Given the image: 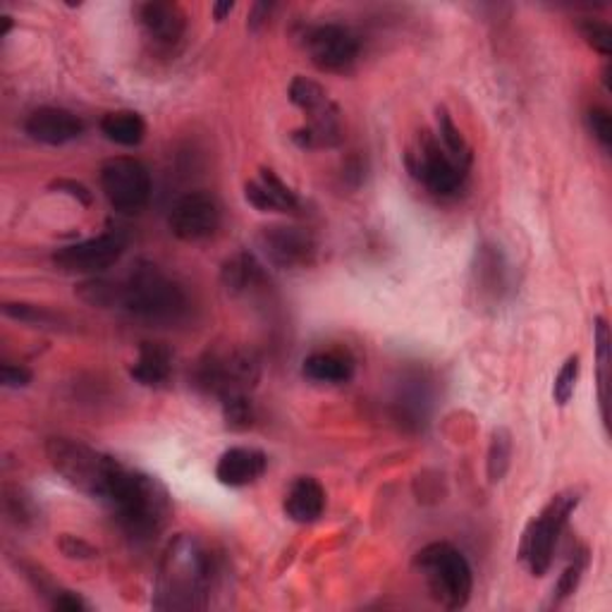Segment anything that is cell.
Returning <instances> with one entry per match:
<instances>
[{"mask_svg": "<svg viewBox=\"0 0 612 612\" xmlns=\"http://www.w3.org/2000/svg\"><path fill=\"white\" fill-rule=\"evenodd\" d=\"M58 546H61V550L65 552L67 558H93V556H97V550H93L89 544H85L81 538L69 536V534H65Z\"/></svg>", "mask_w": 612, "mask_h": 612, "instance_id": "e575fe53", "label": "cell"}, {"mask_svg": "<svg viewBox=\"0 0 612 612\" xmlns=\"http://www.w3.org/2000/svg\"><path fill=\"white\" fill-rule=\"evenodd\" d=\"M512 462V435L508 429H496L490 435L488 457H486V472L490 484H500L508 474Z\"/></svg>", "mask_w": 612, "mask_h": 612, "instance_id": "484cf974", "label": "cell"}, {"mask_svg": "<svg viewBox=\"0 0 612 612\" xmlns=\"http://www.w3.org/2000/svg\"><path fill=\"white\" fill-rule=\"evenodd\" d=\"M51 605L55 610H67V612H81L87 610V603L73 591H53L51 594Z\"/></svg>", "mask_w": 612, "mask_h": 612, "instance_id": "8d00e7d4", "label": "cell"}, {"mask_svg": "<svg viewBox=\"0 0 612 612\" xmlns=\"http://www.w3.org/2000/svg\"><path fill=\"white\" fill-rule=\"evenodd\" d=\"M292 141L302 149H331L340 141V120L337 109L331 105L323 113L309 115V123L294 129Z\"/></svg>", "mask_w": 612, "mask_h": 612, "instance_id": "44dd1931", "label": "cell"}, {"mask_svg": "<svg viewBox=\"0 0 612 612\" xmlns=\"http://www.w3.org/2000/svg\"><path fill=\"white\" fill-rule=\"evenodd\" d=\"M290 101L302 109L306 115L323 113L326 109H331V101H328V93L323 91L321 85L306 79V77H294L290 85Z\"/></svg>", "mask_w": 612, "mask_h": 612, "instance_id": "4316f807", "label": "cell"}, {"mask_svg": "<svg viewBox=\"0 0 612 612\" xmlns=\"http://www.w3.org/2000/svg\"><path fill=\"white\" fill-rule=\"evenodd\" d=\"M216 579L214 556L192 534H178L163 550L153 588L156 610H204Z\"/></svg>", "mask_w": 612, "mask_h": 612, "instance_id": "6da1fadb", "label": "cell"}, {"mask_svg": "<svg viewBox=\"0 0 612 612\" xmlns=\"http://www.w3.org/2000/svg\"><path fill=\"white\" fill-rule=\"evenodd\" d=\"M302 373L314 383H347L355 375V359L340 349L314 352L304 359Z\"/></svg>", "mask_w": 612, "mask_h": 612, "instance_id": "d6986e66", "label": "cell"}, {"mask_svg": "<svg viewBox=\"0 0 612 612\" xmlns=\"http://www.w3.org/2000/svg\"><path fill=\"white\" fill-rule=\"evenodd\" d=\"M407 168L431 194L438 196H452L462 190L469 170L459 166L450 153L445 151L441 139L429 132V129H423L417 137L415 146L409 149Z\"/></svg>", "mask_w": 612, "mask_h": 612, "instance_id": "ba28073f", "label": "cell"}, {"mask_svg": "<svg viewBox=\"0 0 612 612\" xmlns=\"http://www.w3.org/2000/svg\"><path fill=\"white\" fill-rule=\"evenodd\" d=\"M285 517L297 524H314L321 520L326 510V490L319 481L311 476H302L290 486L285 500H282Z\"/></svg>", "mask_w": 612, "mask_h": 612, "instance_id": "ac0fdd59", "label": "cell"}, {"mask_svg": "<svg viewBox=\"0 0 612 612\" xmlns=\"http://www.w3.org/2000/svg\"><path fill=\"white\" fill-rule=\"evenodd\" d=\"M5 316L10 319H15L20 323H29V326H37V328H61V316L51 314L49 309H43V306H34V304H5L3 306Z\"/></svg>", "mask_w": 612, "mask_h": 612, "instance_id": "f1b7e54d", "label": "cell"}, {"mask_svg": "<svg viewBox=\"0 0 612 612\" xmlns=\"http://www.w3.org/2000/svg\"><path fill=\"white\" fill-rule=\"evenodd\" d=\"M579 31H582V37L586 39V43L591 46L594 51H598L600 55H610L612 51V31L610 27L605 25V22H600V20H594V17H584L579 25Z\"/></svg>", "mask_w": 612, "mask_h": 612, "instance_id": "1f68e13d", "label": "cell"}, {"mask_svg": "<svg viewBox=\"0 0 612 612\" xmlns=\"http://www.w3.org/2000/svg\"><path fill=\"white\" fill-rule=\"evenodd\" d=\"M125 246L127 242L120 232H103L99 238L58 250L53 254V266L61 268L63 273H101V270L120 262Z\"/></svg>", "mask_w": 612, "mask_h": 612, "instance_id": "8fae6325", "label": "cell"}, {"mask_svg": "<svg viewBox=\"0 0 612 612\" xmlns=\"http://www.w3.org/2000/svg\"><path fill=\"white\" fill-rule=\"evenodd\" d=\"M576 505H579V496H576L574 490L558 493V496L550 498L546 508L528 522L526 532L522 536L520 558L534 576H544L550 570L558 540L564 532V526H568L570 514L574 512Z\"/></svg>", "mask_w": 612, "mask_h": 612, "instance_id": "8992f818", "label": "cell"}, {"mask_svg": "<svg viewBox=\"0 0 612 612\" xmlns=\"http://www.w3.org/2000/svg\"><path fill=\"white\" fill-rule=\"evenodd\" d=\"M101 190L109 204L120 214H137L151 196V175L137 158L115 156L103 163Z\"/></svg>", "mask_w": 612, "mask_h": 612, "instance_id": "9c48e42d", "label": "cell"}, {"mask_svg": "<svg viewBox=\"0 0 612 612\" xmlns=\"http://www.w3.org/2000/svg\"><path fill=\"white\" fill-rule=\"evenodd\" d=\"M173 355L158 343H144L139 347L137 361L129 367V375L146 387H161L170 381Z\"/></svg>", "mask_w": 612, "mask_h": 612, "instance_id": "ffe728a7", "label": "cell"}, {"mask_svg": "<svg viewBox=\"0 0 612 612\" xmlns=\"http://www.w3.org/2000/svg\"><path fill=\"white\" fill-rule=\"evenodd\" d=\"M51 190L65 192V194L77 199V202L85 204V206L91 204V192H89L87 187L81 184V182H75V180H53V182H51Z\"/></svg>", "mask_w": 612, "mask_h": 612, "instance_id": "d590c367", "label": "cell"}, {"mask_svg": "<svg viewBox=\"0 0 612 612\" xmlns=\"http://www.w3.org/2000/svg\"><path fill=\"white\" fill-rule=\"evenodd\" d=\"M262 280V266L256 264V258L246 252L234 254L222 266V282L230 292H246Z\"/></svg>", "mask_w": 612, "mask_h": 612, "instance_id": "cb8c5ba5", "label": "cell"}, {"mask_svg": "<svg viewBox=\"0 0 612 612\" xmlns=\"http://www.w3.org/2000/svg\"><path fill=\"white\" fill-rule=\"evenodd\" d=\"M117 522L135 538L156 536L170 517V496L158 479L137 469L120 467L115 484L105 498Z\"/></svg>", "mask_w": 612, "mask_h": 612, "instance_id": "7a4b0ae2", "label": "cell"}, {"mask_svg": "<svg viewBox=\"0 0 612 612\" xmlns=\"http://www.w3.org/2000/svg\"><path fill=\"white\" fill-rule=\"evenodd\" d=\"M304 49L309 53V61L321 73L343 75L349 73L359 61V39L357 34L343 25H319L306 29Z\"/></svg>", "mask_w": 612, "mask_h": 612, "instance_id": "30bf717a", "label": "cell"}, {"mask_svg": "<svg viewBox=\"0 0 612 612\" xmlns=\"http://www.w3.org/2000/svg\"><path fill=\"white\" fill-rule=\"evenodd\" d=\"M101 132L120 146H139L146 137V123L135 111H115L101 120Z\"/></svg>", "mask_w": 612, "mask_h": 612, "instance_id": "7402d4cb", "label": "cell"}, {"mask_svg": "<svg viewBox=\"0 0 612 612\" xmlns=\"http://www.w3.org/2000/svg\"><path fill=\"white\" fill-rule=\"evenodd\" d=\"M579 371H582V361L576 355L564 361L562 369L558 371L556 383H552V399H556L560 407H564L572 399L576 381H579Z\"/></svg>", "mask_w": 612, "mask_h": 612, "instance_id": "f546056e", "label": "cell"}, {"mask_svg": "<svg viewBox=\"0 0 612 612\" xmlns=\"http://www.w3.org/2000/svg\"><path fill=\"white\" fill-rule=\"evenodd\" d=\"M123 285L120 306L129 314L153 323L178 321L187 311V297L182 288L158 266L139 262Z\"/></svg>", "mask_w": 612, "mask_h": 612, "instance_id": "277c9868", "label": "cell"}, {"mask_svg": "<svg viewBox=\"0 0 612 612\" xmlns=\"http://www.w3.org/2000/svg\"><path fill=\"white\" fill-rule=\"evenodd\" d=\"M199 385L222 403L250 397L258 381V361L244 349H214L199 361Z\"/></svg>", "mask_w": 612, "mask_h": 612, "instance_id": "52a82bcc", "label": "cell"}, {"mask_svg": "<svg viewBox=\"0 0 612 612\" xmlns=\"http://www.w3.org/2000/svg\"><path fill=\"white\" fill-rule=\"evenodd\" d=\"M137 20L146 39L156 43L158 49H173L187 31L184 10L178 3H166V0L141 3L137 8Z\"/></svg>", "mask_w": 612, "mask_h": 612, "instance_id": "5bb4252c", "label": "cell"}, {"mask_svg": "<svg viewBox=\"0 0 612 612\" xmlns=\"http://www.w3.org/2000/svg\"><path fill=\"white\" fill-rule=\"evenodd\" d=\"M232 10H234V3H216L214 8H211V13H214L216 22H222L232 13Z\"/></svg>", "mask_w": 612, "mask_h": 612, "instance_id": "f35d334b", "label": "cell"}, {"mask_svg": "<svg viewBox=\"0 0 612 612\" xmlns=\"http://www.w3.org/2000/svg\"><path fill=\"white\" fill-rule=\"evenodd\" d=\"M584 570H586V552H582V558H576L570 568L560 574L558 584L552 586V605H560L576 594V588L582 584Z\"/></svg>", "mask_w": 612, "mask_h": 612, "instance_id": "4dcf8cb0", "label": "cell"}, {"mask_svg": "<svg viewBox=\"0 0 612 612\" xmlns=\"http://www.w3.org/2000/svg\"><path fill=\"white\" fill-rule=\"evenodd\" d=\"M415 570L426 582L435 603L447 610H459L469 603L474 574L467 558L450 544H429L415 558Z\"/></svg>", "mask_w": 612, "mask_h": 612, "instance_id": "5b68a950", "label": "cell"}, {"mask_svg": "<svg viewBox=\"0 0 612 612\" xmlns=\"http://www.w3.org/2000/svg\"><path fill=\"white\" fill-rule=\"evenodd\" d=\"M25 129L31 139L41 141V144L63 146V144H69V141H75L81 132H85V125H81V120L75 113L46 105V109L34 111L27 117Z\"/></svg>", "mask_w": 612, "mask_h": 612, "instance_id": "9a60e30c", "label": "cell"}, {"mask_svg": "<svg viewBox=\"0 0 612 612\" xmlns=\"http://www.w3.org/2000/svg\"><path fill=\"white\" fill-rule=\"evenodd\" d=\"M435 123H438V137L441 144L445 146V151L450 153V156L459 163V166L469 168V163H472V149H469L467 139L459 132V127L452 123L450 113H447L443 105L435 109Z\"/></svg>", "mask_w": 612, "mask_h": 612, "instance_id": "d4e9b609", "label": "cell"}, {"mask_svg": "<svg viewBox=\"0 0 612 612\" xmlns=\"http://www.w3.org/2000/svg\"><path fill=\"white\" fill-rule=\"evenodd\" d=\"M270 10H273V5H268V3H258V5H254V13H252V20H250V27L262 25L264 20H268Z\"/></svg>", "mask_w": 612, "mask_h": 612, "instance_id": "74e56055", "label": "cell"}, {"mask_svg": "<svg viewBox=\"0 0 612 612\" xmlns=\"http://www.w3.org/2000/svg\"><path fill=\"white\" fill-rule=\"evenodd\" d=\"M168 228L182 242H202L214 238L220 228V206L214 194L190 192L173 204Z\"/></svg>", "mask_w": 612, "mask_h": 612, "instance_id": "4fadbf2b", "label": "cell"}, {"mask_svg": "<svg viewBox=\"0 0 612 612\" xmlns=\"http://www.w3.org/2000/svg\"><path fill=\"white\" fill-rule=\"evenodd\" d=\"M77 297L91 306H101V309H111V306H120L123 285L120 282H111L105 278H91L77 285Z\"/></svg>", "mask_w": 612, "mask_h": 612, "instance_id": "83f0119b", "label": "cell"}, {"mask_svg": "<svg viewBox=\"0 0 612 612\" xmlns=\"http://www.w3.org/2000/svg\"><path fill=\"white\" fill-rule=\"evenodd\" d=\"M594 343H596V359H598V403H600V417H603V426L608 431L610 426V397H608V387H610V375H608V367H610V328L603 316H598L596 326H594Z\"/></svg>", "mask_w": 612, "mask_h": 612, "instance_id": "603a6c76", "label": "cell"}, {"mask_svg": "<svg viewBox=\"0 0 612 612\" xmlns=\"http://www.w3.org/2000/svg\"><path fill=\"white\" fill-rule=\"evenodd\" d=\"M266 464L268 459L262 450H254V447H232V450L220 455L216 464V479L222 486L244 488L264 476Z\"/></svg>", "mask_w": 612, "mask_h": 612, "instance_id": "2e32d148", "label": "cell"}, {"mask_svg": "<svg viewBox=\"0 0 612 612\" xmlns=\"http://www.w3.org/2000/svg\"><path fill=\"white\" fill-rule=\"evenodd\" d=\"M586 123H588V129H591V135L598 139V144L603 146L605 151H610V146H612V117H610V111L600 109V105H594V109L586 113Z\"/></svg>", "mask_w": 612, "mask_h": 612, "instance_id": "d6a6232c", "label": "cell"}, {"mask_svg": "<svg viewBox=\"0 0 612 612\" xmlns=\"http://www.w3.org/2000/svg\"><path fill=\"white\" fill-rule=\"evenodd\" d=\"M258 250L270 266L280 270L309 268L316 262V240L309 232L292 226H268L258 232Z\"/></svg>", "mask_w": 612, "mask_h": 612, "instance_id": "7c38bea8", "label": "cell"}, {"mask_svg": "<svg viewBox=\"0 0 612 612\" xmlns=\"http://www.w3.org/2000/svg\"><path fill=\"white\" fill-rule=\"evenodd\" d=\"M0 381L5 387H25L31 383V371L22 364H10L5 361L3 369H0Z\"/></svg>", "mask_w": 612, "mask_h": 612, "instance_id": "836d02e7", "label": "cell"}, {"mask_svg": "<svg viewBox=\"0 0 612 612\" xmlns=\"http://www.w3.org/2000/svg\"><path fill=\"white\" fill-rule=\"evenodd\" d=\"M46 455H49L51 467L69 486L103 502L109 498L115 476L123 467V462H117L115 457L103 455L73 438H51L46 443Z\"/></svg>", "mask_w": 612, "mask_h": 612, "instance_id": "3957f363", "label": "cell"}, {"mask_svg": "<svg viewBox=\"0 0 612 612\" xmlns=\"http://www.w3.org/2000/svg\"><path fill=\"white\" fill-rule=\"evenodd\" d=\"M244 196L256 211L264 214H290L299 208V199L282 182L273 170L262 168L258 180L244 184Z\"/></svg>", "mask_w": 612, "mask_h": 612, "instance_id": "e0dca14e", "label": "cell"}]
</instances>
